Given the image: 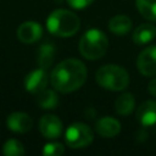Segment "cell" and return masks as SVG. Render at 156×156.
<instances>
[{
    "label": "cell",
    "mask_w": 156,
    "mask_h": 156,
    "mask_svg": "<svg viewBox=\"0 0 156 156\" xmlns=\"http://www.w3.org/2000/svg\"><path fill=\"white\" fill-rule=\"evenodd\" d=\"M7 128L11 132L15 133H26L32 129L33 127V119L28 113L24 112H13L9 115L6 118Z\"/></svg>",
    "instance_id": "30bf717a"
},
{
    "label": "cell",
    "mask_w": 156,
    "mask_h": 156,
    "mask_svg": "<svg viewBox=\"0 0 156 156\" xmlns=\"http://www.w3.org/2000/svg\"><path fill=\"white\" fill-rule=\"evenodd\" d=\"M108 48V39L104 32L98 28L88 29L79 40V52L87 60H98L102 57Z\"/></svg>",
    "instance_id": "3957f363"
},
{
    "label": "cell",
    "mask_w": 156,
    "mask_h": 156,
    "mask_svg": "<svg viewBox=\"0 0 156 156\" xmlns=\"http://www.w3.org/2000/svg\"><path fill=\"white\" fill-rule=\"evenodd\" d=\"M138 71L146 77L156 74V45L145 48L136 60Z\"/></svg>",
    "instance_id": "52a82bcc"
},
{
    "label": "cell",
    "mask_w": 156,
    "mask_h": 156,
    "mask_svg": "<svg viewBox=\"0 0 156 156\" xmlns=\"http://www.w3.org/2000/svg\"><path fill=\"white\" fill-rule=\"evenodd\" d=\"M136 119L144 127H151L156 124V101H144L136 110Z\"/></svg>",
    "instance_id": "8fae6325"
},
{
    "label": "cell",
    "mask_w": 156,
    "mask_h": 156,
    "mask_svg": "<svg viewBox=\"0 0 156 156\" xmlns=\"http://www.w3.org/2000/svg\"><path fill=\"white\" fill-rule=\"evenodd\" d=\"M95 129L98 134L104 138H113L121 132V124L116 118L105 116L96 122Z\"/></svg>",
    "instance_id": "7c38bea8"
},
{
    "label": "cell",
    "mask_w": 156,
    "mask_h": 156,
    "mask_svg": "<svg viewBox=\"0 0 156 156\" xmlns=\"http://www.w3.org/2000/svg\"><path fill=\"white\" fill-rule=\"evenodd\" d=\"M63 152H65L63 145L60 143H55V141L45 144L43 150H41V154L45 156H60Z\"/></svg>",
    "instance_id": "ffe728a7"
},
{
    "label": "cell",
    "mask_w": 156,
    "mask_h": 156,
    "mask_svg": "<svg viewBox=\"0 0 156 156\" xmlns=\"http://www.w3.org/2000/svg\"><path fill=\"white\" fill-rule=\"evenodd\" d=\"M39 130L46 139H57L63 132V126L57 116L45 115L39 121Z\"/></svg>",
    "instance_id": "ba28073f"
},
{
    "label": "cell",
    "mask_w": 156,
    "mask_h": 156,
    "mask_svg": "<svg viewBox=\"0 0 156 156\" xmlns=\"http://www.w3.org/2000/svg\"><path fill=\"white\" fill-rule=\"evenodd\" d=\"M108 29L117 35L127 34L132 29V21L126 15L113 16L108 22Z\"/></svg>",
    "instance_id": "5bb4252c"
},
{
    "label": "cell",
    "mask_w": 156,
    "mask_h": 156,
    "mask_svg": "<svg viewBox=\"0 0 156 156\" xmlns=\"http://www.w3.org/2000/svg\"><path fill=\"white\" fill-rule=\"evenodd\" d=\"M156 37V27L151 23H143L138 26L133 32V41L138 45L150 43Z\"/></svg>",
    "instance_id": "4fadbf2b"
},
{
    "label": "cell",
    "mask_w": 156,
    "mask_h": 156,
    "mask_svg": "<svg viewBox=\"0 0 156 156\" xmlns=\"http://www.w3.org/2000/svg\"><path fill=\"white\" fill-rule=\"evenodd\" d=\"M94 0H67L68 5L74 10H83L93 4Z\"/></svg>",
    "instance_id": "44dd1931"
},
{
    "label": "cell",
    "mask_w": 156,
    "mask_h": 156,
    "mask_svg": "<svg viewBox=\"0 0 156 156\" xmlns=\"http://www.w3.org/2000/svg\"><path fill=\"white\" fill-rule=\"evenodd\" d=\"M98 84L111 91H121L126 89L129 84L128 72L117 65H105L101 66L95 74Z\"/></svg>",
    "instance_id": "277c9868"
},
{
    "label": "cell",
    "mask_w": 156,
    "mask_h": 156,
    "mask_svg": "<svg viewBox=\"0 0 156 156\" xmlns=\"http://www.w3.org/2000/svg\"><path fill=\"white\" fill-rule=\"evenodd\" d=\"M147 87H149V88H147V89H149V93H150L152 96H155V98H156V78L151 79Z\"/></svg>",
    "instance_id": "7402d4cb"
},
{
    "label": "cell",
    "mask_w": 156,
    "mask_h": 156,
    "mask_svg": "<svg viewBox=\"0 0 156 156\" xmlns=\"http://www.w3.org/2000/svg\"><path fill=\"white\" fill-rule=\"evenodd\" d=\"M50 77L45 72L44 68H38L32 72H29L23 80L24 89L30 94H39L44 89H46Z\"/></svg>",
    "instance_id": "8992f818"
},
{
    "label": "cell",
    "mask_w": 156,
    "mask_h": 156,
    "mask_svg": "<svg viewBox=\"0 0 156 156\" xmlns=\"http://www.w3.org/2000/svg\"><path fill=\"white\" fill-rule=\"evenodd\" d=\"M43 35V27L34 21L23 22L17 29V38L24 44L38 41Z\"/></svg>",
    "instance_id": "9c48e42d"
},
{
    "label": "cell",
    "mask_w": 156,
    "mask_h": 156,
    "mask_svg": "<svg viewBox=\"0 0 156 156\" xmlns=\"http://www.w3.org/2000/svg\"><path fill=\"white\" fill-rule=\"evenodd\" d=\"M55 56V46L51 43H44L38 50V65L40 68H49L52 65Z\"/></svg>",
    "instance_id": "9a60e30c"
},
{
    "label": "cell",
    "mask_w": 156,
    "mask_h": 156,
    "mask_svg": "<svg viewBox=\"0 0 156 156\" xmlns=\"http://www.w3.org/2000/svg\"><path fill=\"white\" fill-rule=\"evenodd\" d=\"M94 136L90 127L84 123H72L65 132L66 144L72 149H82L87 147L91 144Z\"/></svg>",
    "instance_id": "5b68a950"
},
{
    "label": "cell",
    "mask_w": 156,
    "mask_h": 156,
    "mask_svg": "<svg viewBox=\"0 0 156 156\" xmlns=\"http://www.w3.org/2000/svg\"><path fill=\"white\" fill-rule=\"evenodd\" d=\"M135 5L144 18L156 22V0H135Z\"/></svg>",
    "instance_id": "ac0fdd59"
},
{
    "label": "cell",
    "mask_w": 156,
    "mask_h": 156,
    "mask_svg": "<svg viewBox=\"0 0 156 156\" xmlns=\"http://www.w3.org/2000/svg\"><path fill=\"white\" fill-rule=\"evenodd\" d=\"M37 95V104L44 110H51L58 105V96L51 89H44Z\"/></svg>",
    "instance_id": "e0dca14e"
},
{
    "label": "cell",
    "mask_w": 156,
    "mask_h": 156,
    "mask_svg": "<svg viewBox=\"0 0 156 156\" xmlns=\"http://www.w3.org/2000/svg\"><path fill=\"white\" fill-rule=\"evenodd\" d=\"M2 154L6 156H20L24 154V147L17 139H9L2 146Z\"/></svg>",
    "instance_id": "d6986e66"
},
{
    "label": "cell",
    "mask_w": 156,
    "mask_h": 156,
    "mask_svg": "<svg viewBox=\"0 0 156 156\" xmlns=\"http://www.w3.org/2000/svg\"><path fill=\"white\" fill-rule=\"evenodd\" d=\"M135 101H134V96L130 93H124L119 96H117L116 101H115V108L116 112L121 116H128L132 113L133 108H134Z\"/></svg>",
    "instance_id": "2e32d148"
},
{
    "label": "cell",
    "mask_w": 156,
    "mask_h": 156,
    "mask_svg": "<svg viewBox=\"0 0 156 156\" xmlns=\"http://www.w3.org/2000/svg\"><path fill=\"white\" fill-rule=\"evenodd\" d=\"M79 27L80 21L78 16L73 11L65 9H57L52 11L46 20L48 30L56 37H72L78 32Z\"/></svg>",
    "instance_id": "7a4b0ae2"
},
{
    "label": "cell",
    "mask_w": 156,
    "mask_h": 156,
    "mask_svg": "<svg viewBox=\"0 0 156 156\" xmlns=\"http://www.w3.org/2000/svg\"><path fill=\"white\" fill-rule=\"evenodd\" d=\"M85 65L78 58H66L50 73V83L56 91L67 94L79 89L87 79Z\"/></svg>",
    "instance_id": "6da1fadb"
}]
</instances>
